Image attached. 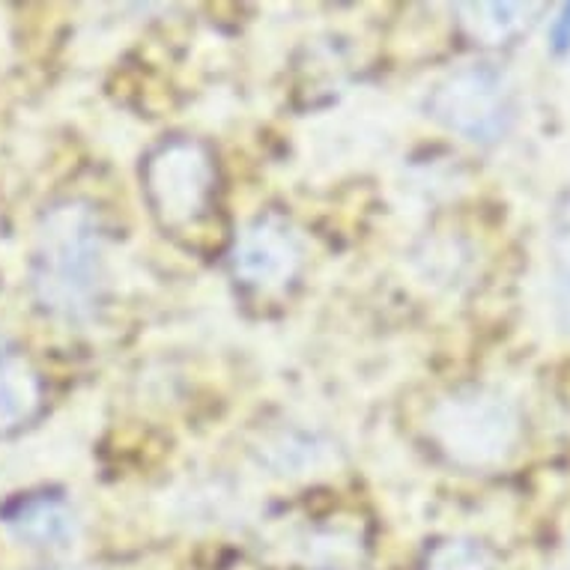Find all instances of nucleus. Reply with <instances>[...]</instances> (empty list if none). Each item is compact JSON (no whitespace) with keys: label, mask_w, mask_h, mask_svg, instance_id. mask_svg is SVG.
<instances>
[{"label":"nucleus","mask_w":570,"mask_h":570,"mask_svg":"<svg viewBox=\"0 0 570 570\" xmlns=\"http://www.w3.org/2000/svg\"><path fill=\"white\" fill-rule=\"evenodd\" d=\"M431 433L463 466H493L514 449L520 415L514 403L493 389H460L436 403Z\"/></svg>","instance_id":"obj_2"},{"label":"nucleus","mask_w":570,"mask_h":570,"mask_svg":"<svg viewBox=\"0 0 570 570\" xmlns=\"http://www.w3.org/2000/svg\"><path fill=\"white\" fill-rule=\"evenodd\" d=\"M30 291L51 317L66 323L94 317L105 291V236L90 206L63 200L39 218Z\"/></svg>","instance_id":"obj_1"},{"label":"nucleus","mask_w":570,"mask_h":570,"mask_svg":"<svg viewBox=\"0 0 570 570\" xmlns=\"http://www.w3.org/2000/svg\"><path fill=\"white\" fill-rule=\"evenodd\" d=\"M39 376L24 362L3 355L0 358V433L16 431L37 412Z\"/></svg>","instance_id":"obj_8"},{"label":"nucleus","mask_w":570,"mask_h":570,"mask_svg":"<svg viewBox=\"0 0 570 570\" xmlns=\"http://www.w3.org/2000/svg\"><path fill=\"white\" fill-rule=\"evenodd\" d=\"M7 532L30 550H63L78 538V517L63 495L30 493L3 508Z\"/></svg>","instance_id":"obj_6"},{"label":"nucleus","mask_w":570,"mask_h":570,"mask_svg":"<svg viewBox=\"0 0 570 570\" xmlns=\"http://www.w3.org/2000/svg\"><path fill=\"white\" fill-rule=\"evenodd\" d=\"M428 570H493V561L478 543L445 541L433 550Z\"/></svg>","instance_id":"obj_9"},{"label":"nucleus","mask_w":570,"mask_h":570,"mask_svg":"<svg viewBox=\"0 0 570 570\" xmlns=\"http://www.w3.org/2000/svg\"><path fill=\"white\" fill-rule=\"evenodd\" d=\"M144 191L165 227H188L204 216L216 191V165L200 140H165L147 156Z\"/></svg>","instance_id":"obj_4"},{"label":"nucleus","mask_w":570,"mask_h":570,"mask_svg":"<svg viewBox=\"0 0 570 570\" xmlns=\"http://www.w3.org/2000/svg\"><path fill=\"white\" fill-rule=\"evenodd\" d=\"M552 257H556V266H559V287L568 291L570 287V195L564 197L556 209V218H552Z\"/></svg>","instance_id":"obj_11"},{"label":"nucleus","mask_w":570,"mask_h":570,"mask_svg":"<svg viewBox=\"0 0 570 570\" xmlns=\"http://www.w3.org/2000/svg\"><path fill=\"white\" fill-rule=\"evenodd\" d=\"M3 346H7V341H3V337H0V358H3Z\"/></svg>","instance_id":"obj_14"},{"label":"nucleus","mask_w":570,"mask_h":570,"mask_svg":"<svg viewBox=\"0 0 570 570\" xmlns=\"http://www.w3.org/2000/svg\"><path fill=\"white\" fill-rule=\"evenodd\" d=\"M323 454V449H314V440H296V436H281L278 442H272L266 449V458L275 469H302V466H314L317 458Z\"/></svg>","instance_id":"obj_10"},{"label":"nucleus","mask_w":570,"mask_h":570,"mask_svg":"<svg viewBox=\"0 0 570 570\" xmlns=\"http://www.w3.org/2000/svg\"><path fill=\"white\" fill-rule=\"evenodd\" d=\"M302 266V243L287 222L257 218L236 239L234 269L236 275L257 291L287 287Z\"/></svg>","instance_id":"obj_5"},{"label":"nucleus","mask_w":570,"mask_h":570,"mask_svg":"<svg viewBox=\"0 0 570 570\" xmlns=\"http://www.w3.org/2000/svg\"><path fill=\"white\" fill-rule=\"evenodd\" d=\"M550 46L556 48V51H568L570 48V3L559 12V19L552 21Z\"/></svg>","instance_id":"obj_12"},{"label":"nucleus","mask_w":570,"mask_h":570,"mask_svg":"<svg viewBox=\"0 0 570 570\" xmlns=\"http://www.w3.org/2000/svg\"><path fill=\"white\" fill-rule=\"evenodd\" d=\"M561 311H564V314H568V320H570V287H568V291H561Z\"/></svg>","instance_id":"obj_13"},{"label":"nucleus","mask_w":570,"mask_h":570,"mask_svg":"<svg viewBox=\"0 0 570 570\" xmlns=\"http://www.w3.org/2000/svg\"><path fill=\"white\" fill-rule=\"evenodd\" d=\"M538 3H463L460 24L484 46H505L534 21Z\"/></svg>","instance_id":"obj_7"},{"label":"nucleus","mask_w":570,"mask_h":570,"mask_svg":"<svg viewBox=\"0 0 570 570\" xmlns=\"http://www.w3.org/2000/svg\"><path fill=\"white\" fill-rule=\"evenodd\" d=\"M428 114L475 144H493L517 117L505 72L493 63H469L442 78L428 96Z\"/></svg>","instance_id":"obj_3"}]
</instances>
